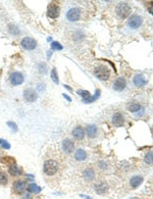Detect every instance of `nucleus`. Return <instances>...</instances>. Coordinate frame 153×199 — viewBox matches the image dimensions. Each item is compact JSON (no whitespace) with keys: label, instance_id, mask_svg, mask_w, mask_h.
Segmentation results:
<instances>
[{"label":"nucleus","instance_id":"1","mask_svg":"<svg viewBox=\"0 0 153 199\" xmlns=\"http://www.w3.org/2000/svg\"><path fill=\"white\" fill-rule=\"evenodd\" d=\"M59 170V164L54 159H47L43 164V172L46 176L53 177L58 173Z\"/></svg>","mask_w":153,"mask_h":199},{"label":"nucleus","instance_id":"2","mask_svg":"<svg viewBox=\"0 0 153 199\" xmlns=\"http://www.w3.org/2000/svg\"><path fill=\"white\" fill-rule=\"evenodd\" d=\"M94 75L99 80L106 81L110 78V70L105 65H99L94 70Z\"/></svg>","mask_w":153,"mask_h":199},{"label":"nucleus","instance_id":"3","mask_svg":"<svg viewBox=\"0 0 153 199\" xmlns=\"http://www.w3.org/2000/svg\"><path fill=\"white\" fill-rule=\"evenodd\" d=\"M115 11L116 14L118 16V18H120L122 20H125V18H127L130 16L132 8H131V6L127 2H120L117 4V6H116Z\"/></svg>","mask_w":153,"mask_h":199},{"label":"nucleus","instance_id":"4","mask_svg":"<svg viewBox=\"0 0 153 199\" xmlns=\"http://www.w3.org/2000/svg\"><path fill=\"white\" fill-rule=\"evenodd\" d=\"M82 10L79 7H72L66 12V18L68 22H78L81 18Z\"/></svg>","mask_w":153,"mask_h":199},{"label":"nucleus","instance_id":"5","mask_svg":"<svg viewBox=\"0 0 153 199\" xmlns=\"http://www.w3.org/2000/svg\"><path fill=\"white\" fill-rule=\"evenodd\" d=\"M21 45L23 49L31 51V50H34V49L37 47V41L31 37H25L21 40Z\"/></svg>","mask_w":153,"mask_h":199},{"label":"nucleus","instance_id":"6","mask_svg":"<svg viewBox=\"0 0 153 199\" xmlns=\"http://www.w3.org/2000/svg\"><path fill=\"white\" fill-rule=\"evenodd\" d=\"M9 81L14 86H19L21 85L25 81V77H23V72H14L9 77Z\"/></svg>","mask_w":153,"mask_h":199},{"label":"nucleus","instance_id":"7","mask_svg":"<svg viewBox=\"0 0 153 199\" xmlns=\"http://www.w3.org/2000/svg\"><path fill=\"white\" fill-rule=\"evenodd\" d=\"M26 189H27V182L25 180H16L14 182L12 190H14V193L21 194L23 192H25Z\"/></svg>","mask_w":153,"mask_h":199},{"label":"nucleus","instance_id":"8","mask_svg":"<svg viewBox=\"0 0 153 199\" xmlns=\"http://www.w3.org/2000/svg\"><path fill=\"white\" fill-rule=\"evenodd\" d=\"M143 23V18L142 16H138V14H133L128 21V26L131 29H138Z\"/></svg>","mask_w":153,"mask_h":199},{"label":"nucleus","instance_id":"9","mask_svg":"<svg viewBox=\"0 0 153 199\" xmlns=\"http://www.w3.org/2000/svg\"><path fill=\"white\" fill-rule=\"evenodd\" d=\"M23 98L28 102H35L38 99V94L32 88H28L23 91Z\"/></svg>","mask_w":153,"mask_h":199},{"label":"nucleus","instance_id":"10","mask_svg":"<svg viewBox=\"0 0 153 199\" xmlns=\"http://www.w3.org/2000/svg\"><path fill=\"white\" fill-rule=\"evenodd\" d=\"M61 148L62 150H63L64 153H66V154H70V153H72L73 151L75 150V143L73 140H70V139H64L63 141H62L61 143Z\"/></svg>","mask_w":153,"mask_h":199},{"label":"nucleus","instance_id":"11","mask_svg":"<svg viewBox=\"0 0 153 199\" xmlns=\"http://www.w3.org/2000/svg\"><path fill=\"white\" fill-rule=\"evenodd\" d=\"M82 175H83V178L86 182H93L94 179H95V177H96L95 170H94L93 168H90V166L84 168Z\"/></svg>","mask_w":153,"mask_h":199},{"label":"nucleus","instance_id":"12","mask_svg":"<svg viewBox=\"0 0 153 199\" xmlns=\"http://www.w3.org/2000/svg\"><path fill=\"white\" fill-rule=\"evenodd\" d=\"M94 190H95V192L97 194L103 195V194H105L107 191H108V185H107V183L104 181L97 182L95 185H94Z\"/></svg>","mask_w":153,"mask_h":199},{"label":"nucleus","instance_id":"13","mask_svg":"<svg viewBox=\"0 0 153 199\" xmlns=\"http://www.w3.org/2000/svg\"><path fill=\"white\" fill-rule=\"evenodd\" d=\"M60 14V8L56 4H50L47 10V16L50 18H57Z\"/></svg>","mask_w":153,"mask_h":199},{"label":"nucleus","instance_id":"14","mask_svg":"<svg viewBox=\"0 0 153 199\" xmlns=\"http://www.w3.org/2000/svg\"><path fill=\"white\" fill-rule=\"evenodd\" d=\"M127 87V82H126V79L125 78H117L116 80L115 81V83H113V86L112 88L113 90H115V91H122V90H125Z\"/></svg>","mask_w":153,"mask_h":199},{"label":"nucleus","instance_id":"15","mask_svg":"<svg viewBox=\"0 0 153 199\" xmlns=\"http://www.w3.org/2000/svg\"><path fill=\"white\" fill-rule=\"evenodd\" d=\"M85 134H86L85 130H84L81 126H77L72 132V135L74 136L75 139H77V140H83L84 137H85Z\"/></svg>","mask_w":153,"mask_h":199},{"label":"nucleus","instance_id":"16","mask_svg":"<svg viewBox=\"0 0 153 199\" xmlns=\"http://www.w3.org/2000/svg\"><path fill=\"white\" fill-rule=\"evenodd\" d=\"M124 123H125L124 115L120 112H115V114L112 115V124L115 127H122Z\"/></svg>","mask_w":153,"mask_h":199},{"label":"nucleus","instance_id":"17","mask_svg":"<svg viewBox=\"0 0 153 199\" xmlns=\"http://www.w3.org/2000/svg\"><path fill=\"white\" fill-rule=\"evenodd\" d=\"M134 85L136 87H143L147 84V80L145 79V77L143 76L142 74H138L134 77Z\"/></svg>","mask_w":153,"mask_h":199},{"label":"nucleus","instance_id":"18","mask_svg":"<svg viewBox=\"0 0 153 199\" xmlns=\"http://www.w3.org/2000/svg\"><path fill=\"white\" fill-rule=\"evenodd\" d=\"M85 132L89 138H95L97 136V133H98V129H97V126L95 125H88Z\"/></svg>","mask_w":153,"mask_h":199},{"label":"nucleus","instance_id":"19","mask_svg":"<svg viewBox=\"0 0 153 199\" xmlns=\"http://www.w3.org/2000/svg\"><path fill=\"white\" fill-rule=\"evenodd\" d=\"M75 159L77 161H85L87 159V152L82 148L78 149L75 152Z\"/></svg>","mask_w":153,"mask_h":199},{"label":"nucleus","instance_id":"20","mask_svg":"<svg viewBox=\"0 0 153 199\" xmlns=\"http://www.w3.org/2000/svg\"><path fill=\"white\" fill-rule=\"evenodd\" d=\"M8 172H9V174L14 177L21 176V168H19L16 163H12V164H10L9 168H8Z\"/></svg>","mask_w":153,"mask_h":199},{"label":"nucleus","instance_id":"21","mask_svg":"<svg viewBox=\"0 0 153 199\" xmlns=\"http://www.w3.org/2000/svg\"><path fill=\"white\" fill-rule=\"evenodd\" d=\"M143 183V177L142 176H134L130 179V185L132 188H138Z\"/></svg>","mask_w":153,"mask_h":199},{"label":"nucleus","instance_id":"22","mask_svg":"<svg viewBox=\"0 0 153 199\" xmlns=\"http://www.w3.org/2000/svg\"><path fill=\"white\" fill-rule=\"evenodd\" d=\"M27 190H28V192H30L31 194H39L41 191H42L41 187H39L37 184H35V183L29 184V185L27 186Z\"/></svg>","mask_w":153,"mask_h":199},{"label":"nucleus","instance_id":"23","mask_svg":"<svg viewBox=\"0 0 153 199\" xmlns=\"http://www.w3.org/2000/svg\"><path fill=\"white\" fill-rule=\"evenodd\" d=\"M127 108H128V110L131 111V112H137V111L141 109V105H140L139 103H136V102H132V103L128 104Z\"/></svg>","mask_w":153,"mask_h":199},{"label":"nucleus","instance_id":"24","mask_svg":"<svg viewBox=\"0 0 153 199\" xmlns=\"http://www.w3.org/2000/svg\"><path fill=\"white\" fill-rule=\"evenodd\" d=\"M8 31H9V33L14 36H18V35H19V33H21L18 26H16L14 23H9V25H8Z\"/></svg>","mask_w":153,"mask_h":199},{"label":"nucleus","instance_id":"25","mask_svg":"<svg viewBox=\"0 0 153 199\" xmlns=\"http://www.w3.org/2000/svg\"><path fill=\"white\" fill-rule=\"evenodd\" d=\"M100 93H101V91L100 90H96V92H95V94H94L93 96H90L89 98H87V99H83V101L85 102V103H90V102H94V101H96L97 99L99 98V96H100Z\"/></svg>","mask_w":153,"mask_h":199},{"label":"nucleus","instance_id":"26","mask_svg":"<svg viewBox=\"0 0 153 199\" xmlns=\"http://www.w3.org/2000/svg\"><path fill=\"white\" fill-rule=\"evenodd\" d=\"M50 76H51V79H52V81H53V83H54V84H56V85L59 84L58 74H57V70H56V68H52V70H51V72H50Z\"/></svg>","mask_w":153,"mask_h":199},{"label":"nucleus","instance_id":"27","mask_svg":"<svg viewBox=\"0 0 153 199\" xmlns=\"http://www.w3.org/2000/svg\"><path fill=\"white\" fill-rule=\"evenodd\" d=\"M144 160L147 164H153V151H149V152L146 153Z\"/></svg>","mask_w":153,"mask_h":199},{"label":"nucleus","instance_id":"28","mask_svg":"<svg viewBox=\"0 0 153 199\" xmlns=\"http://www.w3.org/2000/svg\"><path fill=\"white\" fill-rule=\"evenodd\" d=\"M77 93H78V95L81 96L83 99H87V98H89L90 96H91L90 92L87 91V90H78Z\"/></svg>","mask_w":153,"mask_h":199},{"label":"nucleus","instance_id":"29","mask_svg":"<svg viewBox=\"0 0 153 199\" xmlns=\"http://www.w3.org/2000/svg\"><path fill=\"white\" fill-rule=\"evenodd\" d=\"M47 72V65L45 63H40L38 65V72L41 75H44Z\"/></svg>","mask_w":153,"mask_h":199},{"label":"nucleus","instance_id":"30","mask_svg":"<svg viewBox=\"0 0 153 199\" xmlns=\"http://www.w3.org/2000/svg\"><path fill=\"white\" fill-rule=\"evenodd\" d=\"M8 182V178L4 172H0V185H6Z\"/></svg>","mask_w":153,"mask_h":199},{"label":"nucleus","instance_id":"31","mask_svg":"<svg viewBox=\"0 0 153 199\" xmlns=\"http://www.w3.org/2000/svg\"><path fill=\"white\" fill-rule=\"evenodd\" d=\"M50 46H51V50H62V49H63L62 45L60 44L59 42L53 41L52 43L50 44Z\"/></svg>","mask_w":153,"mask_h":199},{"label":"nucleus","instance_id":"32","mask_svg":"<svg viewBox=\"0 0 153 199\" xmlns=\"http://www.w3.org/2000/svg\"><path fill=\"white\" fill-rule=\"evenodd\" d=\"M98 168H101V170H107L108 168V162L106 160H100L98 162Z\"/></svg>","mask_w":153,"mask_h":199},{"label":"nucleus","instance_id":"33","mask_svg":"<svg viewBox=\"0 0 153 199\" xmlns=\"http://www.w3.org/2000/svg\"><path fill=\"white\" fill-rule=\"evenodd\" d=\"M7 126L12 130V132H16L18 131V126L14 122H7Z\"/></svg>","mask_w":153,"mask_h":199},{"label":"nucleus","instance_id":"34","mask_svg":"<svg viewBox=\"0 0 153 199\" xmlns=\"http://www.w3.org/2000/svg\"><path fill=\"white\" fill-rule=\"evenodd\" d=\"M0 145H1L2 147H3L4 149H9L10 148V144L8 142H6L5 140H0Z\"/></svg>","mask_w":153,"mask_h":199},{"label":"nucleus","instance_id":"35","mask_svg":"<svg viewBox=\"0 0 153 199\" xmlns=\"http://www.w3.org/2000/svg\"><path fill=\"white\" fill-rule=\"evenodd\" d=\"M21 199H32V194L28 191H25L21 193Z\"/></svg>","mask_w":153,"mask_h":199},{"label":"nucleus","instance_id":"36","mask_svg":"<svg viewBox=\"0 0 153 199\" xmlns=\"http://www.w3.org/2000/svg\"><path fill=\"white\" fill-rule=\"evenodd\" d=\"M37 88H38L39 91L44 92V91H45V85H44V84H38Z\"/></svg>","mask_w":153,"mask_h":199},{"label":"nucleus","instance_id":"37","mask_svg":"<svg viewBox=\"0 0 153 199\" xmlns=\"http://www.w3.org/2000/svg\"><path fill=\"white\" fill-rule=\"evenodd\" d=\"M62 96H63V97L65 98V99L68 100V102H70V101H72V98H70V96H68V95H66V94H62Z\"/></svg>","mask_w":153,"mask_h":199},{"label":"nucleus","instance_id":"38","mask_svg":"<svg viewBox=\"0 0 153 199\" xmlns=\"http://www.w3.org/2000/svg\"><path fill=\"white\" fill-rule=\"evenodd\" d=\"M148 10H149V12L151 14H153V3L151 4V5L149 6V7H148Z\"/></svg>","mask_w":153,"mask_h":199},{"label":"nucleus","instance_id":"39","mask_svg":"<svg viewBox=\"0 0 153 199\" xmlns=\"http://www.w3.org/2000/svg\"><path fill=\"white\" fill-rule=\"evenodd\" d=\"M81 197H83V198H86V199H92L91 197H89V196H86V195H83V194H81Z\"/></svg>","mask_w":153,"mask_h":199},{"label":"nucleus","instance_id":"40","mask_svg":"<svg viewBox=\"0 0 153 199\" xmlns=\"http://www.w3.org/2000/svg\"><path fill=\"white\" fill-rule=\"evenodd\" d=\"M52 55V51H48V54H47V57H51Z\"/></svg>","mask_w":153,"mask_h":199},{"label":"nucleus","instance_id":"41","mask_svg":"<svg viewBox=\"0 0 153 199\" xmlns=\"http://www.w3.org/2000/svg\"><path fill=\"white\" fill-rule=\"evenodd\" d=\"M64 88H66V89H68V90H72V88H70V87L66 86V85H64Z\"/></svg>","mask_w":153,"mask_h":199},{"label":"nucleus","instance_id":"42","mask_svg":"<svg viewBox=\"0 0 153 199\" xmlns=\"http://www.w3.org/2000/svg\"><path fill=\"white\" fill-rule=\"evenodd\" d=\"M132 199H136V198H132Z\"/></svg>","mask_w":153,"mask_h":199}]
</instances>
